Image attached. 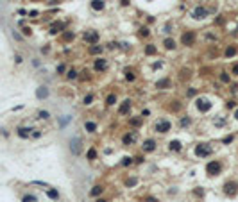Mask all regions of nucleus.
<instances>
[{
    "label": "nucleus",
    "mask_w": 238,
    "mask_h": 202,
    "mask_svg": "<svg viewBox=\"0 0 238 202\" xmlns=\"http://www.w3.org/2000/svg\"><path fill=\"white\" fill-rule=\"evenodd\" d=\"M70 149L73 154H79L81 152V138H73V141L70 143Z\"/></svg>",
    "instance_id": "nucleus-1"
},
{
    "label": "nucleus",
    "mask_w": 238,
    "mask_h": 202,
    "mask_svg": "<svg viewBox=\"0 0 238 202\" xmlns=\"http://www.w3.org/2000/svg\"><path fill=\"white\" fill-rule=\"evenodd\" d=\"M170 129V122H167V120H161L156 125V131H159V132H167Z\"/></svg>",
    "instance_id": "nucleus-2"
},
{
    "label": "nucleus",
    "mask_w": 238,
    "mask_h": 202,
    "mask_svg": "<svg viewBox=\"0 0 238 202\" xmlns=\"http://www.w3.org/2000/svg\"><path fill=\"white\" fill-rule=\"evenodd\" d=\"M211 154V149L206 147V145H199L197 147V156H209Z\"/></svg>",
    "instance_id": "nucleus-3"
},
{
    "label": "nucleus",
    "mask_w": 238,
    "mask_h": 202,
    "mask_svg": "<svg viewBox=\"0 0 238 202\" xmlns=\"http://www.w3.org/2000/svg\"><path fill=\"white\" fill-rule=\"evenodd\" d=\"M193 40H195V34H193V32H188V34L183 36V43H184V45H192Z\"/></svg>",
    "instance_id": "nucleus-4"
},
{
    "label": "nucleus",
    "mask_w": 238,
    "mask_h": 202,
    "mask_svg": "<svg viewBox=\"0 0 238 202\" xmlns=\"http://www.w3.org/2000/svg\"><path fill=\"white\" fill-rule=\"evenodd\" d=\"M220 170V163H209L208 165V172L213 175V173H217Z\"/></svg>",
    "instance_id": "nucleus-5"
},
{
    "label": "nucleus",
    "mask_w": 238,
    "mask_h": 202,
    "mask_svg": "<svg viewBox=\"0 0 238 202\" xmlns=\"http://www.w3.org/2000/svg\"><path fill=\"white\" fill-rule=\"evenodd\" d=\"M154 147H156V143L152 141V140H147V141L143 143V150H147V152L154 150Z\"/></svg>",
    "instance_id": "nucleus-6"
},
{
    "label": "nucleus",
    "mask_w": 238,
    "mask_h": 202,
    "mask_svg": "<svg viewBox=\"0 0 238 202\" xmlns=\"http://www.w3.org/2000/svg\"><path fill=\"white\" fill-rule=\"evenodd\" d=\"M95 68H97V70H104V68H106V61H104V59H97Z\"/></svg>",
    "instance_id": "nucleus-7"
},
{
    "label": "nucleus",
    "mask_w": 238,
    "mask_h": 202,
    "mask_svg": "<svg viewBox=\"0 0 238 202\" xmlns=\"http://www.w3.org/2000/svg\"><path fill=\"white\" fill-rule=\"evenodd\" d=\"M204 14H206V11L200 9V7H197V9H195V13H193V16H195V18H204Z\"/></svg>",
    "instance_id": "nucleus-8"
},
{
    "label": "nucleus",
    "mask_w": 238,
    "mask_h": 202,
    "mask_svg": "<svg viewBox=\"0 0 238 202\" xmlns=\"http://www.w3.org/2000/svg\"><path fill=\"white\" fill-rule=\"evenodd\" d=\"M129 100H125L124 102V104H122V107H120V113H122V114H124V113H127V109H129Z\"/></svg>",
    "instance_id": "nucleus-9"
},
{
    "label": "nucleus",
    "mask_w": 238,
    "mask_h": 202,
    "mask_svg": "<svg viewBox=\"0 0 238 202\" xmlns=\"http://www.w3.org/2000/svg\"><path fill=\"white\" fill-rule=\"evenodd\" d=\"M49 197L54 199V200H57V199H59V193L56 192V190H49Z\"/></svg>",
    "instance_id": "nucleus-10"
},
{
    "label": "nucleus",
    "mask_w": 238,
    "mask_h": 202,
    "mask_svg": "<svg viewBox=\"0 0 238 202\" xmlns=\"http://www.w3.org/2000/svg\"><path fill=\"white\" fill-rule=\"evenodd\" d=\"M91 6H93V9H102V7H104V4H102L100 0H93Z\"/></svg>",
    "instance_id": "nucleus-11"
},
{
    "label": "nucleus",
    "mask_w": 238,
    "mask_h": 202,
    "mask_svg": "<svg viewBox=\"0 0 238 202\" xmlns=\"http://www.w3.org/2000/svg\"><path fill=\"white\" fill-rule=\"evenodd\" d=\"M86 129H88L89 132H93V131H95V129H97V125H95V123H93V122H86Z\"/></svg>",
    "instance_id": "nucleus-12"
},
{
    "label": "nucleus",
    "mask_w": 238,
    "mask_h": 202,
    "mask_svg": "<svg viewBox=\"0 0 238 202\" xmlns=\"http://www.w3.org/2000/svg\"><path fill=\"white\" fill-rule=\"evenodd\" d=\"M134 141V136H133V134H125V136H124V143H133Z\"/></svg>",
    "instance_id": "nucleus-13"
},
{
    "label": "nucleus",
    "mask_w": 238,
    "mask_h": 202,
    "mask_svg": "<svg viewBox=\"0 0 238 202\" xmlns=\"http://www.w3.org/2000/svg\"><path fill=\"white\" fill-rule=\"evenodd\" d=\"M165 47H167V48H174V47H176L174 40H167V41H165Z\"/></svg>",
    "instance_id": "nucleus-14"
},
{
    "label": "nucleus",
    "mask_w": 238,
    "mask_h": 202,
    "mask_svg": "<svg viewBox=\"0 0 238 202\" xmlns=\"http://www.w3.org/2000/svg\"><path fill=\"white\" fill-rule=\"evenodd\" d=\"M100 192H102V188H100V186H95V188L91 190V195H93V197H97Z\"/></svg>",
    "instance_id": "nucleus-15"
},
{
    "label": "nucleus",
    "mask_w": 238,
    "mask_h": 202,
    "mask_svg": "<svg viewBox=\"0 0 238 202\" xmlns=\"http://www.w3.org/2000/svg\"><path fill=\"white\" fill-rule=\"evenodd\" d=\"M199 109H202V111H206V109H209V104L206 100H204V104H200V102H199Z\"/></svg>",
    "instance_id": "nucleus-16"
},
{
    "label": "nucleus",
    "mask_w": 238,
    "mask_h": 202,
    "mask_svg": "<svg viewBox=\"0 0 238 202\" xmlns=\"http://www.w3.org/2000/svg\"><path fill=\"white\" fill-rule=\"evenodd\" d=\"M115 102H117V97H115V95H109V97H108V104H109V106H113Z\"/></svg>",
    "instance_id": "nucleus-17"
},
{
    "label": "nucleus",
    "mask_w": 238,
    "mask_h": 202,
    "mask_svg": "<svg viewBox=\"0 0 238 202\" xmlns=\"http://www.w3.org/2000/svg\"><path fill=\"white\" fill-rule=\"evenodd\" d=\"M170 149H174V150H179V149H181L179 141H172V143H170Z\"/></svg>",
    "instance_id": "nucleus-18"
},
{
    "label": "nucleus",
    "mask_w": 238,
    "mask_h": 202,
    "mask_svg": "<svg viewBox=\"0 0 238 202\" xmlns=\"http://www.w3.org/2000/svg\"><path fill=\"white\" fill-rule=\"evenodd\" d=\"M86 40H88V41H91V43H95V41H97V34H89V36L86 38Z\"/></svg>",
    "instance_id": "nucleus-19"
},
{
    "label": "nucleus",
    "mask_w": 238,
    "mask_h": 202,
    "mask_svg": "<svg viewBox=\"0 0 238 202\" xmlns=\"http://www.w3.org/2000/svg\"><path fill=\"white\" fill-rule=\"evenodd\" d=\"M165 86H168V81L165 79V81H159L158 82V88H165Z\"/></svg>",
    "instance_id": "nucleus-20"
},
{
    "label": "nucleus",
    "mask_w": 238,
    "mask_h": 202,
    "mask_svg": "<svg viewBox=\"0 0 238 202\" xmlns=\"http://www.w3.org/2000/svg\"><path fill=\"white\" fill-rule=\"evenodd\" d=\"M100 50H102L100 47H91V48H89V52H91V54H99Z\"/></svg>",
    "instance_id": "nucleus-21"
},
{
    "label": "nucleus",
    "mask_w": 238,
    "mask_h": 202,
    "mask_svg": "<svg viewBox=\"0 0 238 202\" xmlns=\"http://www.w3.org/2000/svg\"><path fill=\"white\" fill-rule=\"evenodd\" d=\"M68 77H70V79H75V77H77L75 70H70V72H68Z\"/></svg>",
    "instance_id": "nucleus-22"
},
{
    "label": "nucleus",
    "mask_w": 238,
    "mask_h": 202,
    "mask_svg": "<svg viewBox=\"0 0 238 202\" xmlns=\"http://www.w3.org/2000/svg\"><path fill=\"white\" fill-rule=\"evenodd\" d=\"M38 97H47V90H40L38 91Z\"/></svg>",
    "instance_id": "nucleus-23"
},
{
    "label": "nucleus",
    "mask_w": 238,
    "mask_h": 202,
    "mask_svg": "<svg viewBox=\"0 0 238 202\" xmlns=\"http://www.w3.org/2000/svg\"><path fill=\"white\" fill-rule=\"evenodd\" d=\"M40 118H49V113L47 111H40Z\"/></svg>",
    "instance_id": "nucleus-24"
},
{
    "label": "nucleus",
    "mask_w": 238,
    "mask_h": 202,
    "mask_svg": "<svg viewBox=\"0 0 238 202\" xmlns=\"http://www.w3.org/2000/svg\"><path fill=\"white\" fill-rule=\"evenodd\" d=\"M91 99H93L91 95H88V97H84V104H91Z\"/></svg>",
    "instance_id": "nucleus-25"
},
{
    "label": "nucleus",
    "mask_w": 238,
    "mask_h": 202,
    "mask_svg": "<svg viewBox=\"0 0 238 202\" xmlns=\"http://www.w3.org/2000/svg\"><path fill=\"white\" fill-rule=\"evenodd\" d=\"M235 52H236L235 48H228V52H226V54H228V56H235Z\"/></svg>",
    "instance_id": "nucleus-26"
},
{
    "label": "nucleus",
    "mask_w": 238,
    "mask_h": 202,
    "mask_svg": "<svg viewBox=\"0 0 238 202\" xmlns=\"http://www.w3.org/2000/svg\"><path fill=\"white\" fill-rule=\"evenodd\" d=\"M23 202H34V197H23Z\"/></svg>",
    "instance_id": "nucleus-27"
},
{
    "label": "nucleus",
    "mask_w": 238,
    "mask_h": 202,
    "mask_svg": "<svg viewBox=\"0 0 238 202\" xmlns=\"http://www.w3.org/2000/svg\"><path fill=\"white\" fill-rule=\"evenodd\" d=\"M88 157H89V159H93V157H95V150H89L88 152Z\"/></svg>",
    "instance_id": "nucleus-28"
},
{
    "label": "nucleus",
    "mask_w": 238,
    "mask_h": 202,
    "mask_svg": "<svg viewBox=\"0 0 238 202\" xmlns=\"http://www.w3.org/2000/svg\"><path fill=\"white\" fill-rule=\"evenodd\" d=\"M181 123H183V125H188L190 120H188V118H183V120H181Z\"/></svg>",
    "instance_id": "nucleus-29"
},
{
    "label": "nucleus",
    "mask_w": 238,
    "mask_h": 202,
    "mask_svg": "<svg viewBox=\"0 0 238 202\" xmlns=\"http://www.w3.org/2000/svg\"><path fill=\"white\" fill-rule=\"evenodd\" d=\"M154 52V47H147V54H152Z\"/></svg>",
    "instance_id": "nucleus-30"
},
{
    "label": "nucleus",
    "mask_w": 238,
    "mask_h": 202,
    "mask_svg": "<svg viewBox=\"0 0 238 202\" xmlns=\"http://www.w3.org/2000/svg\"><path fill=\"white\" fill-rule=\"evenodd\" d=\"M147 202H158V200H156L154 197H149V199H147Z\"/></svg>",
    "instance_id": "nucleus-31"
},
{
    "label": "nucleus",
    "mask_w": 238,
    "mask_h": 202,
    "mask_svg": "<svg viewBox=\"0 0 238 202\" xmlns=\"http://www.w3.org/2000/svg\"><path fill=\"white\" fill-rule=\"evenodd\" d=\"M233 70H235V73H238V64L235 66V68H233Z\"/></svg>",
    "instance_id": "nucleus-32"
},
{
    "label": "nucleus",
    "mask_w": 238,
    "mask_h": 202,
    "mask_svg": "<svg viewBox=\"0 0 238 202\" xmlns=\"http://www.w3.org/2000/svg\"><path fill=\"white\" fill-rule=\"evenodd\" d=\"M97 202H104V200H97Z\"/></svg>",
    "instance_id": "nucleus-33"
},
{
    "label": "nucleus",
    "mask_w": 238,
    "mask_h": 202,
    "mask_svg": "<svg viewBox=\"0 0 238 202\" xmlns=\"http://www.w3.org/2000/svg\"><path fill=\"white\" fill-rule=\"evenodd\" d=\"M236 118H238V111H236Z\"/></svg>",
    "instance_id": "nucleus-34"
}]
</instances>
